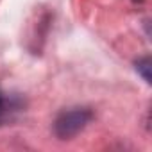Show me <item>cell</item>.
I'll list each match as a JSON object with an SVG mask.
<instances>
[{"instance_id": "obj_4", "label": "cell", "mask_w": 152, "mask_h": 152, "mask_svg": "<svg viewBox=\"0 0 152 152\" xmlns=\"http://www.w3.org/2000/svg\"><path fill=\"white\" fill-rule=\"evenodd\" d=\"M132 2H136V4H141V2H143V0H132Z\"/></svg>"}, {"instance_id": "obj_3", "label": "cell", "mask_w": 152, "mask_h": 152, "mask_svg": "<svg viewBox=\"0 0 152 152\" xmlns=\"http://www.w3.org/2000/svg\"><path fill=\"white\" fill-rule=\"evenodd\" d=\"M4 111H6V99H4L2 93H0V120H2V116H4Z\"/></svg>"}, {"instance_id": "obj_1", "label": "cell", "mask_w": 152, "mask_h": 152, "mask_svg": "<svg viewBox=\"0 0 152 152\" xmlns=\"http://www.w3.org/2000/svg\"><path fill=\"white\" fill-rule=\"evenodd\" d=\"M93 120V111L90 107H72L61 111L54 120V134L59 140H72L83 132Z\"/></svg>"}, {"instance_id": "obj_2", "label": "cell", "mask_w": 152, "mask_h": 152, "mask_svg": "<svg viewBox=\"0 0 152 152\" xmlns=\"http://www.w3.org/2000/svg\"><path fill=\"white\" fill-rule=\"evenodd\" d=\"M134 68H136V72L143 77V81L147 83V84H150L152 83V59H150V56H143V57H140L136 63H134Z\"/></svg>"}]
</instances>
